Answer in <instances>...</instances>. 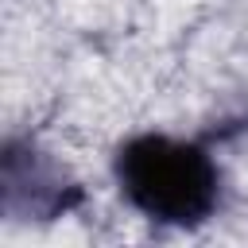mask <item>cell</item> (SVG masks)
Returning <instances> with one entry per match:
<instances>
[{
	"instance_id": "1",
	"label": "cell",
	"mask_w": 248,
	"mask_h": 248,
	"mask_svg": "<svg viewBox=\"0 0 248 248\" xmlns=\"http://www.w3.org/2000/svg\"><path fill=\"white\" fill-rule=\"evenodd\" d=\"M124 202L159 225H202L221 202V170L213 155L194 140L159 132L132 136L112 159Z\"/></svg>"
}]
</instances>
